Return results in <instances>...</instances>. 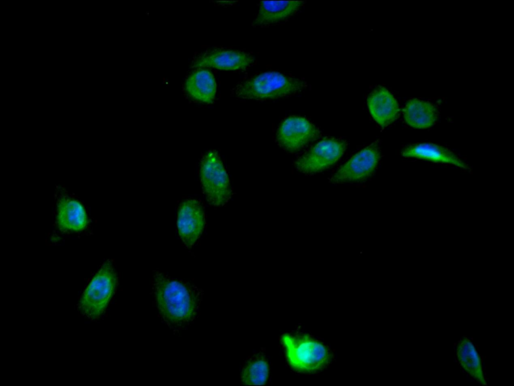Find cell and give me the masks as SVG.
Segmentation results:
<instances>
[{
  "mask_svg": "<svg viewBox=\"0 0 514 386\" xmlns=\"http://www.w3.org/2000/svg\"><path fill=\"white\" fill-rule=\"evenodd\" d=\"M347 143L336 138L324 139L295 162L297 169L305 173L321 171L335 163L344 154Z\"/></svg>",
  "mask_w": 514,
  "mask_h": 386,
  "instance_id": "6",
  "label": "cell"
},
{
  "mask_svg": "<svg viewBox=\"0 0 514 386\" xmlns=\"http://www.w3.org/2000/svg\"><path fill=\"white\" fill-rule=\"evenodd\" d=\"M205 224V213L201 203L187 200L180 205L177 217L179 234L187 247H191L199 238Z\"/></svg>",
  "mask_w": 514,
  "mask_h": 386,
  "instance_id": "10",
  "label": "cell"
},
{
  "mask_svg": "<svg viewBox=\"0 0 514 386\" xmlns=\"http://www.w3.org/2000/svg\"><path fill=\"white\" fill-rule=\"evenodd\" d=\"M454 354L458 365L469 377L481 385H487L482 355L471 338L461 337L454 344Z\"/></svg>",
  "mask_w": 514,
  "mask_h": 386,
  "instance_id": "11",
  "label": "cell"
},
{
  "mask_svg": "<svg viewBox=\"0 0 514 386\" xmlns=\"http://www.w3.org/2000/svg\"><path fill=\"white\" fill-rule=\"evenodd\" d=\"M303 3L301 1H262L253 25L264 26L286 20L295 14Z\"/></svg>",
  "mask_w": 514,
  "mask_h": 386,
  "instance_id": "14",
  "label": "cell"
},
{
  "mask_svg": "<svg viewBox=\"0 0 514 386\" xmlns=\"http://www.w3.org/2000/svg\"><path fill=\"white\" fill-rule=\"evenodd\" d=\"M153 286L159 313L168 326L178 329L195 319L202 296L197 287L158 272Z\"/></svg>",
  "mask_w": 514,
  "mask_h": 386,
  "instance_id": "1",
  "label": "cell"
},
{
  "mask_svg": "<svg viewBox=\"0 0 514 386\" xmlns=\"http://www.w3.org/2000/svg\"><path fill=\"white\" fill-rule=\"evenodd\" d=\"M117 278L112 263L102 264L83 291L78 306L80 312L91 320L104 312L115 291Z\"/></svg>",
  "mask_w": 514,
  "mask_h": 386,
  "instance_id": "4",
  "label": "cell"
},
{
  "mask_svg": "<svg viewBox=\"0 0 514 386\" xmlns=\"http://www.w3.org/2000/svg\"><path fill=\"white\" fill-rule=\"evenodd\" d=\"M56 196L58 228L63 232H79L85 229L89 221L82 204L68 195L61 186H57Z\"/></svg>",
  "mask_w": 514,
  "mask_h": 386,
  "instance_id": "9",
  "label": "cell"
},
{
  "mask_svg": "<svg viewBox=\"0 0 514 386\" xmlns=\"http://www.w3.org/2000/svg\"><path fill=\"white\" fill-rule=\"evenodd\" d=\"M287 362L294 370L304 373L318 371L331 361L328 348L311 336L300 333H285L281 336Z\"/></svg>",
  "mask_w": 514,
  "mask_h": 386,
  "instance_id": "2",
  "label": "cell"
},
{
  "mask_svg": "<svg viewBox=\"0 0 514 386\" xmlns=\"http://www.w3.org/2000/svg\"><path fill=\"white\" fill-rule=\"evenodd\" d=\"M200 177L209 203L219 207L228 202L232 190L228 174L216 151H209L203 157L200 165Z\"/></svg>",
  "mask_w": 514,
  "mask_h": 386,
  "instance_id": "5",
  "label": "cell"
},
{
  "mask_svg": "<svg viewBox=\"0 0 514 386\" xmlns=\"http://www.w3.org/2000/svg\"><path fill=\"white\" fill-rule=\"evenodd\" d=\"M320 135L319 130L305 118L291 116L285 119L277 134L278 144L285 150L296 152L314 141Z\"/></svg>",
  "mask_w": 514,
  "mask_h": 386,
  "instance_id": "8",
  "label": "cell"
},
{
  "mask_svg": "<svg viewBox=\"0 0 514 386\" xmlns=\"http://www.w3.org/2000/svg\"><path fill=\"white\" fill-rule=\"evenodd\" d=\"M305 86V82L300 79L279 72L269 71L242 82L234 88L233 92L241 99L266 100L293 95Z\"/></svg>",
  "mask_w": 514,
  "mask_h": 386,
  "instance_id": "3",
  "label": "cell"
},
{
  "mask_svg": "<svg viewBox=\"0 0 514 386\" xmlns=\"http://www.w3.org/2000/svg\"><path fill=\"white\" fill-rule=\"evenodd\" d=\"M402 155L407 157H415L434 162L447 163L460 168L468 166L453 152L439 145L431 143H421L406 147Z\"/></svg>",
  "mask_w": 514,
  "mask_h": 386,
  "instance_id": "16",
  "label": "cell"
},
{
  "mask_svg": "<svg viewBox=\"0 0 514 386\" xmlns=\"http://www.w3.org/2000/svg\"><path fill=\"white\" fill-rule=\"evenodd\" d=\"M380 159V147L373 142L352 156L330 179L334 183L356 181L370 176Z\"/></svg>",
  "mask_w": 514,
  "mask_h": 386,
  "instance_id": "7",
  "label": "cell"
},
{
  "mask_svg": "<svg viewBox=\"0 0 514 386\" xmlns=\"http://www.w3.org/2000/svg\"><path fill=\"white\" fill-rule=\"evenodd\" d=\"M369 111L374 120L384 128L398 117L400 108L393 95L386 88L379 87L367 98Z\"/></svg>",
  "mask_w": 514,
  "mask_h": 386,
  "instance_id": "13",
  "label": "cell"
},
{
  "mask_svg": "<svg viewBox=\"0 0 514 386\" xmlns=\"http://www.w3.org/2000/svg\"><path fill=\"white\" fill-rule=\"evenodd\" d=\"M404 119L410 126L426 128L432 126L437 119V111L431 103L412 99L406 104L403 110Z\"/></svg>",
  "mask_w": 514,
  "mask_h": 386,
  "instance_id": "17",
  "label": "cell"
},
{
  "mask_svg": "<svg viewBox=\"0 0 514 386\" xmlns=\"http://www.w3.org/2000/svg\"><path fill=\"white\" fill-rule=\"evenodd\" d=\"M269 366L265 356L258 353L250 357L241 372V382L245 385H265L268 381Z\"/></svg>",
  "mask_w": 514,
  "mask_h": 386,
  "instance_id": "18",
  "label": "cell"
},
{
  "mask_svg": "<svg viewBox=\"0 0 514 386\" xmlns=\"http://www.w3.org/2000/svg\"><path fill=\"white\" fill-rule=\"evenodd\" d=\"M185 89L194 100L210 104L215 98L216 84L213 74L209 70L199 69L188 76L185 81Z\"/></svg>",
  "mask_w": 514,
  "mask_h": 386,
  "instance_id": "15",
  "label": "cell"
},
{
  "mask_svg": "<svg viewBox=\"0 0 514 386\" xmlns=\"http://www.w3.org/2000/svg\"><path fill=\"white\" fill-rule=\"evenodd\" d=\"M254 61L249 53L243 51L215 49L204 53L198 57L193 64L194 67H212L218 69L233 70L245 69Z\"/></svg>",
  "mask_w": 514,
  "mask_h": 386,
  "instance_id": "12",
  "label": "cell"
}]
</instances>
